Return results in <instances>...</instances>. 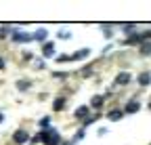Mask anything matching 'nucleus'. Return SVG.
<instances>
[{
	"instance_id": "nucleus-13",
	"label": "nucleus",
	"mask_w": 151,
	"mask_h": 145,
	"mask_svg": "<svg viewBox=\"0 0 151 145\" xmlns=\"http://www.w3.org/2000/svg\"><path fill=\"white\" fill-rule=\"evenodd\" d=\"M29 84H32L29 80H19V82H17V88H19V90H27Z\"/></svg>"
},
{
	"instance_id": "nucleus-15",
	"label": "nucleus",
	"mask_w": 151,
	"mask_h": 145,
	"mask_svg": "<svg viewBox=\"0 0 151 145\" xmlns=\"http://www.w3.org/2000/svg\"><path fill=\"white\" fill-rule=\"evenodd\" d=\"M141 53L143 55H151V42H143L141 44Z\"/></svg>"
},
{
	"instance_id": "nucleus-20",
	"label": "nucleus",
	"mask_w": 151,
	"mask_h": 145,
	"mask_svg": "<svg viewBox=\"0 0 151 145\" xmlns=\"http://www.w3.org/2000/svg\"><path fill=\"white\" fill-rule=\"evenodd\" d=\"M0 122H2V114H0Z\"/></svg>"
},
{
	"instance_id": "nucleus-11",
	"label": "nucleus",
	"mask_w": 151,
	"mask_h": 145,
	"mask_svg": "<svg viewBox=\"0 0 151 145\" xmlns=\"http://www.w3.org/2000/svg\"><path fill=\"white\" fill-rule=\"evenodd\" d=\"M90 105L94 107V110H99V107L103 105V97H101V95H97V97H92V101H90Z\"/></svg>"
},
{
	"instance_id": "nucleus-6",
	"label": "nucleus",
	"mask_w": 151,
	"mask_h": 145,
	"mask_svg": "<svg viewBox=\"0 0 151 145\" xmlns=\"http://www.w3.org/2000/svg\"><path fill=\"white\" fill-rule=\"evenodd\" d=\"M25 141H29L27 131H17L15 133V143H25Z\"/></svg>"
},
{
	"instance_id": "nucleus-21",
	"label": "nucleus",
	"mask_w": 151,
	"mask_h": 145,
	"mask_svg": "<svg viewBox=\"0 0 151 145\" xmlns=\"http://www.w3.org/2000/svg\"><path fill=\"white\" fill-rule=\"evenodd\" d=\"M149 107H151V105H149Z\"/></svg>"
},
{
	"instance_id": "nucleus-18",
	"label": "nucleus",
	"mask_w": 151,
	"mask_h": 145,
	"mask_svg": "<svg viewBox=\"0 0 151 145\" xmlns=\"http://www.w3.org/2000/svg\"><path fill=\"white\" fill-rule=\"evenodd\" d=\"M59 38H65L67 40L69 38V32H59Z\"/></svg>"
},
{
	"instance_id": "nucleus-7",
	"label": "nucleus",
	"mask_w": 151,
	"mask_h": 145,
	"mask_svg": "<svg viewBox=\"0 0 151 145\" xmlns=\"http://www.w3.org/2000/svg\"><path fill=\"white\" fill-rule=\"evenodd\" d=\"M46 36H48V32H46V30H38V32L32 36V38H34V40H40V42H44V40H46Z\"/></svg>"
},
{
	"instance_id": "nucleus-5",
	"label": "nucleus",
	"mask_w": 151,
	"mask_h": 145,
	"mask_svg": "<svg viewBox=\"0 0 151 145\" xmlns=\"http://www.w3.org/2000/svg\"><path fill=\"white\" fill-rule=\"evenodd\" d=\"M139 110H141V103H139V101H130V103L126 105L124 112H126V114H137Z\"/></svg>"
},
{
	"instance_id": "nucleus-3",
	"label": "nucleus",
	"mask_w": 151,
	"mask_h": 145,
	"mask_svg": "<svg viewBox=\"0 0 151 145\" xmlns=\"http://www.w3.org/2000/svg\"><path fill=\"white\" fill-rule=\"evenodd\" d=\"M61 143V137H59V133H57L55 128H50L48 131V139H46V145H59Z\"/></svg>"
},
{
	"instance_id": "nucleus-14",
	"label": "nucleus",
	"mask_w": 151,
	"mask_h": 145,
	"mask_svg": "<svg viewBox=\"0 0 151 145\" xmlns=\"http://www.w3.org/2000/svg\"><path fill=\"white\" fill-rule=\"evenodd\" d=\"M122 114H124V112H120V110H111V112H109V120H120Z\"/></svg>"
},
{
	"instance_id": "nucleus-16",
	"label": "nucleus",
	"mask_w": 151,
	"mask_h": 145,
	"mask_svg": "<svg viewBox=\"0 0 151 145\" xmlns=\"http://www.w3.org/2000/svg\"><path fill=\"white\" fill-rule=\"evenodd\" d=\"M48 126H50V118L46 116V118H42V120H40V128H48Z\"/></svg>"
},
{
	"instance_id": "nucleus-10",
	"label": "nucleus",
	"mask_w": 151,
	"mask_h": 145,
	"mask_svg": "<svg viewBox=\"0 0 151 145\" xmlns=\"http://www.w3.org/2000/svg\"><path fill=\"white\" fill-rule=\"evenodd\" d=\"M76 118H88V107H78V110H76Z\"/></svg>"
},
{
	"instance_id": "nucleus-1",
	"label": "nucleus",
	"mask_w": 151,
	"mask_h": 145,
	"mask_svg": "<svg viewBox=\"0 0 151 145\" xmlns=\"http://www.w3.org/2000/svg\"><path fill=\"white\" fill-rule=\"evenodd\" d=\"M132 80V76L128 74V71H122V74L116 76V80H113V86H122V84H128Z\"/></svg>"
},
{
	"instance_id": "nucleus-9",
	"label": "nucleus",
	"mask_w": 151,
	"mask_h": 145,
	"mask_svg": "<svg viewBox=\"0 0 151 145\" xmlns=\"http://www.w3.org/2000/svg\"><path fill=\"white\" fill-rule=\"evenodd\" d=\"M149 82H151V74H147V71H145V74L139 76V84H141V86H147Z\"/></svg>"
},
{
	"instance_id": "nucleus-2",
	"label": "nucleus",
	"mask_w": 151,
	"mask_h": 145,
	"mask_svg": "<svg viewBox=\"0 0 151 145\" xmlns=\"http://www.w3.org/2000/svg\"><path fill=\"white\" fill-rule=\"evenodd\" d=\"M90 55V48H80V50H76L73 55H69V61H78V59H86Z\"/></svg>"
},
{
	"instance_id": "nucleus-12",
	"label": "nucleus",
	"mask_w": 151,
	"mask_h": 145,
	"mask_svg": "<svg viewBox=\"0 0 151 145\" xmlns=\"http://www.w3.org/2000/svg\"><path fill=\"white\" fill-rule=\"evenodd\" d=\"M63 107H65V99H55V105H52V110H57V112H59V110H63Z\"/></svg>"
},
{
	"instance_id": "nucleus-19",
	"label": "nucleus",
	"mask_w": 151,
	"mask_h": 145,
	"mask_svg": "<svg viewBox=\"0 0 151 145\" xmlns=\"http://www.w3.org/2000/svg\"><path fill=\"white\" fill-rule=\"evenodd\" d=\"M0 69H4V59L0 57Z\"/></svg>"
},
{
	"instance_id": "nucleus-8",
	"label": "nucleus",
	"mask_w": 151,
	"mask_h": 145,
	"mask_svg": "<svg viewBox=\"0 0 151 145\" xmlns=\"http://www.w3.org/2000/svg\"><path fill=\"white\" fill-rule=\"evenodd\" d=\"M52 53H55L52 42H46V44H44V50H42V55H44V57H52Z\"/></svg>"
},
{
	"instance_id": "nucleus-4",
	"label": "nucleus",
	"mask_w": 151,
	"mask_h": 145,
	"mask_svg": "<svg viewBox=\"0 0 151 145\" xmlns=\"http://www.w3.org/2000/svg\"><path fill=\"white\" fill-rule=\"evenodd\" d=\"M13 40H15V42H29L32 36L25 34V32H15V34H13Z\"/></svg>"
},
{
	"instance_id": "nucleus-17",
	"label": "nucleus",
	"mask_w": 151,
	"mask_h": 145,
	"mask_svg": "<svg viewBox=\"0 0 151 145\" xmlns=\"http://www.w3.org/2000/svg\"><path fill=\"white\" fill-rule=\"evenodd\" d=\"M122 27H124L126 32H132V30H134V23H124Z\"/></svg>"
}]
</instances>
